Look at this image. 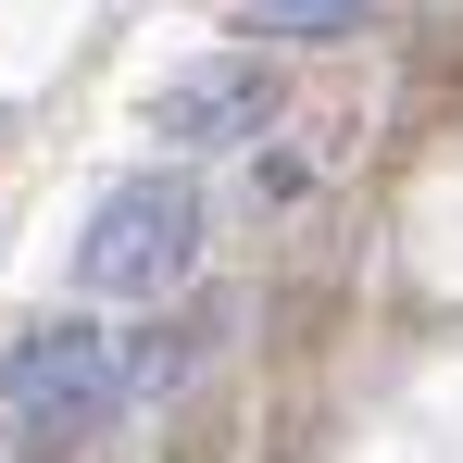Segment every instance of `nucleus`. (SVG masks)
Segmentation results:
<instances>
[{"mask_svg": "<svg viewBox=\"0 0 463 463\" xmlns=\"http://www.w3.org/2000/svg\"><path fill=\"white\" fill-rule=\"evenodd\" d=\"M188 263H201V188L188 175H126L76 250V288L88 301H163Z\"/></svg>", "mask_w": 463, "mask_h": 463, "instance_id": "f257e3e1", "label": "nucleus"}, {"mask_svg": "<svg viewBox=\"0 0 463 463\" xmlns=\"http://www.w3.org/2000/svg\"><path fill=\"white\" fill-rule=\"evenodd\" d=\"M0 401L25 413V426H100L113 401H126V351L88 326V313H63V326H38L25 351H13V376H0Z\"/></svg>", "mask_w": 463, "mask_h": 463, "instance_id": "f03ea898", "label": "nucleus"}, {"mask_svg": "<svg viewBox=\"0 0 463 463\" xmlns=\"http://www.w3.org/2000/svg\"><path fill=\"white\" fill-rule=\"evenodd\" d=\"M276 113V88H263V63H201V76H175L151 100V138H175V151H213V138H250Z\"/></svg>", "mask_w": 463, "mask_h": 463, "instance_id": "7ed1b4c3", "label": "nucleus"}, {"mask_svg": "<svg viewBox=\"0 0 463 463\" xmlns=\"http://www.w3.org/2000/svg\"><path fill=\"white\" fill-rule=\"evenodd\" d=\"M364 0H263V38H351Z\"/></svg>", "mask_w": 463, "mask_h": 463, "instance_id": "20e7f679", "label": "nucleus"}]
</instances>
